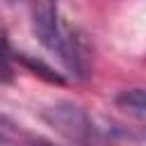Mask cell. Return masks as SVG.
I'll list each match as a JSON object with an SVG mask.
<instances>
[{
	"instance_id": "cell-4",
	"label": "cell",
	"mask_w": 146,
	"mask_h": 146,
	"mask_svg": "<svg viewBox=\"0 0 146 146\" xmlns=\"http://www.w3.org/2000/svg\"><path fill=\"white\" fill-rule=\"evenodd\" d=\"M18 59H21V64H23V66H27L30 71H34V73H36V75H41L43 80H48V82H57V84H64V78H62L59 73H55L50 66H46L43 62L32 59V57H25V55H21Z\"/></svg>"
},
{
	"instance_id": "cell-5",
	"label": "cell",
	"mask_w": 146,
	"mask_h": 146,
	"mask_svg": "<svg viewBox=\"0 0 146 146\" xmlns=\"http://www.w3.org/2000/svg\"><path fill=\"white\" fill-rule=\"evenodd\" d=\"M0 73H9V46L2 32H0Z\"/></svg>"
},
{
	"instance_id": "cell-6",
	"label": "cell",
	"mask_w": 146,
	"mask_h": 146,
	"mask_svg": "<svg viewBox=\"0 0 146 146\" xmlns=\"http://www.w3.org/2000/svg\"><path fill=\"white\" fill-rule=\"evenodd\" d=\"M0 144H2V137H0Z\"/></svg>"
},
{
	"instance_id": "cell-2",
	"label": "cell",
	"mask_w": 146,
	"mask_h": 146,
	"mask_svg": "<svg viewBox=\"0 0 146 146\" xmlns=\"http://www.w3.org/2000/svg\"><path fill=\"white\" fill-rule=\"evenodd\" d=\"M48 119L52 121V125H57L62 132H66L71 137H78V135L87 132V128H89L87 116L75 105H57L52 110V116H48Z\"/></svg>"
},
{
	"instance_id": "cell-3",
	"label": "cell",
	"mask_w": 146,
	"mask_h": 146,
	"mask_svg": "<svg viewBox=\"0 0 146 146\" xmlns=\"http://www.w3.org/2000/svg\"><path fill=\"white\" fill-rule=\"evenodd\" d=\"M116 105L123 112H128L135 119H139V121L146 116V96H144V89H130V91L119 94L116 96Z\"/></svg>"
},
{
	"instance_id": "cell-1",
	"label": "cell",
	"mask_w": 146,
	"mask_h": 146,
	"mask_svg": "<svg viewBox=\"0 0 146 146\" xmlns=\"http://www.w3.org/2000/svg\"><path fill=\"white\" fill-rule=\"evenodd\" d=\"M32 27L36 39L41 41L43 48H48L50 52L57 55V59L73 71L75 75H87V66H84V55L80 52L75 39H71L68 30L59 23V14H57V2L55 0H36L34 9H32Z\"/></svg>"
}]
</instances>
